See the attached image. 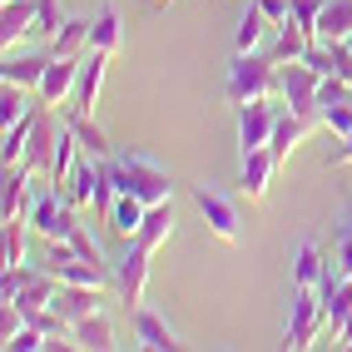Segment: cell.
<instances>
[{
  "instance_id": "obj_1",
  "label": "cell",
  "mask_w": 352,
  "mask_h": 352,
  "mask_svg": "<svg viewBox=\"0 0 352 352\" xmlns=\"http://www.w3.org/2000/svg\"><path fill=\"white\" fill-rule=\"evenodd\" d=\"M104 164H109V179H114V189H120V194H134L144 204H164L174 194L169 169H164L159 159H149V154H109Z\"/></svg>"
},
{
  "instance_id": "obj_2",
  "label": "cell",
  "mask_w": 352,
  "mask_h": 352,
  "mask_svg": "<svg viewBox=\"0 0 352 352\" xmlns=\"http://www.w3.org/2000/svg\"><path fill=\"white\" fill-rule=\"evenodd\" d=\"M223 95H228L233 104L273 100V95H278V60H268L263 50H239V55H233V65H228Z\"/></svg>"
},
{
  "instance_id": "obj_3",
  "label": "cell",
  "mask_w": 352,
  "mask_h": 352,
  "mask_svg": "<svg viewBox=\"0 0 352 352\" xmlns=\"http://www.w3.org/2000/svg\"><path fill=\"white\" fill-rule=\"evenodd\" d=\"M322 333H327L322 293H318V288H293V302H288V333H283V342H288L293 352H302V347H313Z\"/></svg>"
},
{
  "instance_id": "obj_4",
  "label": "cell",
  "mask_w": 352,
  "mask_h": 352,
  "mask_svg": "<svg viewBox=\"0 0 352 352\" xmlns=\"http://www.w3.org/2000/svg\"><path fill=\"white\" fill-rule=\"evenodd\" d=\"M318 85H322V75H318L308 60H288V65H278V100H283L293 114L322 120V114H318Z\"/></svg>"
},
{
  "instance_id": "obj_5",
  "label": "cell",
  "mask_w": 352,
  "mask_h": 352,
  "mask_svg": "<svg viewBox=\"0 0 352 352\" xmlns=\"http://www.w3.org/2000/svg\"><path fill=\"white\" fill-rule=\"evenodd\" d=\"M25 219H30V228L40 233V239H69V233L80 228V219H75V204H69L60 189H50V194H30Z\"/></svg>"
},
{
  "instance_id": "obj_6",
  "label": "cell",
  "mask_w": 352,
  "mask_h": 352,
  "mask_svg": "<svg viewBox=\"0 0 352 352\" xmlns=\"http://www.w3.org/2000/svg\"><path fill=\"white\" fill-rule=\"evenodd\" d=\"M194 204H199V214L204 223L219 233L223 243H239L243 239V219H239V204H233L223 189H214V184H194Z\"/></svg>"
},
{
  "instance_id": "obj_7",
  "label": "cell",
  "mask_w": 352,
  "mask_h": 352,
  "mask_svg": "<svg viewBox=\"0 0 352 352\" xmlns=\"http://www.w3.org/2000/svg\"><path fill=\"white\" fill-rule=\"evenodd\" d=\"M149 258L154 253H144L139 243H129V253L114 263V293H120V302L134 313L139 302H144V283H149Z\"/></svg>"
},
{
  "instance_id": "obj_8",
  "label": "cell",
  "mask_w": 352,
  "mask_h": 352,
  "mask_svg": "<svg viewBox=\"0 0 352 352\" xmlns=\"http://www.w3.org/2000/svg\"><path fill=\"white\" fill-rule=\"evenodd\" d=\"M278 114H283V109L268 104V100H248V104H239V149H243V154H248V149H268Z\"/></svg>"
},
{
  "instance_id": "obj_9",
  "label": "cell",
  "mask_w": 352,
  "mask_h": 352,
  "mask_svg": "<svg viewBox=\"0 0 352 352\" xmlns=\"http://www.w3.org/2000/svg\"><path fill=\"white\" fill-rule=\"evenodd\" d=\"M104 179V159H89L85 149H80V159H75V169H69V179L65 184H55V189L75 204V208H89V199H95V184Z\"/></svg>"
},
{
  "instance_id": "obj_10",
  "label": "cell",
  "mask_w": 352,
  "mask_h": 352,
  "mask_svg": "<svg viewBox=\"0 0 352 352\" xmlns=\"http://www.w3.org/2000/svg\"><path fill=\"white\" fill-rule=\"evenodd\" d=\"M89 45H95V20H89V15H69L65 25L55 30V40H50V55L55 60H85Z\"/></svg>"
},
{
  "instance_id": "obj_11",
  "label": "cell",
  "mask_w": 352,
  "mask_h": 352,
  "mask_svg": "<svg viewBox=\"0 0 352 352\" xmlns=\"http://www.w3.org/2000/svg\"><path fill=\"white\" fill-rule=\"evenodd\" d=\"M134 342H139V347H149V352H174V347H184L174 327L164 322L154 308H144V302L134 308Z\"/></svg>"
},
{
  "instance_id": "obj_12",
  "label": "cell",
  "mask_w": 352,
  "mask_h": 352,
  "mask_svg": "<svg viewBox=\"0 0 352 352\" xmlns=\"http://www.w3.org/2000/svg\"><path fill=\"white\" fill-rule=\"evenodd\" d=\"M313 124H322V120H308V114H293V109H283L278 114V124H273V139H268V149H273V159H278V169L288 164V154L308 139V129Z\"/></svg>"
},
{
  "instance_id": "obj_13",
  "label": "cell",
  "mask_w": 352,
  "mask_h": 352,
  "mask_svg": "<svg viewBox=\"0 0 352 352\" xmlns=\"http://www.w3.org/2000/svg\"><path fill=\"white\" fill-rule=\"evenodd\" d=\"M55 149H60V134H55V124H50V114L40 109V120H35V134H30V144H25V169L30 174H50L55 169Z\"/></svg>"
},
{
  "instance_id": "obj_14",
  "label": "cell",
  "mask_w": 352,
  "mask_h": 352,
  "mask_svg": "<svg viewBox=\"0 0 352 352\" xmlns=\"http://www.w3.org/2000/svg\"><path fill=\"white\" fill-rule=\"evenodd\" d=\"M35 15H40V0H6V10H0V45H6V55L35 30Z\"/></svg>"
},
{
  "instance_id": "obj_15",
  "label": "cell",
  "mask_w": 352,
  "mask_h": 352,
  "mask_svg": "<svg viewBox=\"0 0 352 352\" xmlns=\"http://www.w3.org/2000/svg\"><path fill=\"white\" fill-rule=\"evenodd\" d=\"M273 174H278V159H273V149H248L243 154V169H239V189L258 204L268 194V184H273Z\"/></svg>"
},
{
  "instance_id": "obj_16",
  "label": "cell",
  "mask_w": 352,
  "mask_h": 352,
  "mask_svg": "<svg viewBox=\"0 0 352 352\" xmlns=\"http://www.w3.org/2000/svg\"><path fill=\"white\" fill-rule=\"evenodd\" d=\"M80 65H85V60H50V69H45V80H40V100L50 104V109H60L69 95H75Z\"/></svg>"
},
{
  "instance_id": "obj_17",
  "label": "cell",
  "mask_w": 352,
  "mask_h": 352,
  "mask_svg": "<svg viewBox=\"0 0 352 352\" xmlns=\"http://www.w3.org/2000/svg\"><path fill=\"white\" fill-rule=\"evenodd\" d=\"M169 239H174V204H169V199H164V204H149V208H144V223H139V233H134V243L144 248V253H159Z\"/></svg>"
},
{
  "instance_id": "obj_18",
  "label": "cell",
  "mask_w": 352,
  "mask_h": 352,
  "mask_svg": "<svg viewBox=\"0 0 352 352\" xmlns=\"http://www.w3.org/2000/svg\"><path fill=\"white\" fill-rule=\"evenodd\" d=\"M104 69H109V55H104V50H89V55H85V65H80V85H75V109L95 114L100 89H104Z\"/></svg>"
},
{
  "instance_id": "obj_19",
  "label": "cell",
  "mask_w": 352,
  "mask_h": 352,
  "mask_svg": "<svg viewBox=\"0 0 352 352\" xmlns=\"http://www.w3.org/2000/svg\"><path fill=\"white\" fill-rule=\"evenodd\" d=\"M308 45H313V30L308 25H298V20H288V25H273V45H268V60L278 65H288V60H302L308 55Z\"/></svg>"
},
{
  "instance_id": "obj_20",
  "label": "cell",
  "mask_w": 352,
  "mask_h": 352,
  "mask_svg": "<svg viewBox=\"0 0 352 352\" xmlns=\"http://www.w3.org/2000/svg\"><path fill=\"white\" fill-rule=\"evenodd\" d=\"M30 169L25 164H10L6 169V194H0V223L6 219H25V208H30Z\"/></svg>"
},
{
  "instance_id": "obj_21",
  "label": "cell",
  "mask_w": 352,
  "mask_h": 352,
  "mask_svg": "<svg viewBox=\"0 0 352 352\" xmlns=\"http://www.w3.org/2000/svg\"><path fill=\"white\" fill-rule=\"evenodd\" d=\"M104 293H109V288H75V283H60L55 308H60L69 322H80V318H89V313L104 308Z\"/></svg>"
},
{
  "instance_id": "obj_22",
  "label": "cell",
  "mask_w": 352,
  "mask_h": 352,
  "mask_svg": "<svg viewBox=\"0 0 352 352\" xmlns=\"http://www.w3.org/2000/svg\"><path fill=\"white\" fill-rule=\"evenodd\" d=\"M65 129L80 139V149H85L89 159H109V139H104V129L95 124V114H85V109H69Z\"/></svg>"
},
{
  "instance_id": "obj_23",
  "label": "cell",
  "mask_w": 352,
  "mask_h": 352,
  "mask_svg": "<svg viewBox=\"0 0 352 352\" xmlns=\"http://www.w3.org/2000/svg\"><path fill=\"white\" fill-rule=\"evenodd\" d=\"M347 35H352V0H327V6H322V15H318V30H313V40L333 45V40H347Z\"/></svg>"
},
{
  "instance_id": "obj_24",
  "label": "cell",
  "mask_w": 352,
  "mask_h": 352,
  "mask_svg": "<svg viewBox=\"0 0 352 352\" xmlns=\"http://www.w3.org/2000/svg\"><path fill=\"white\" fill-rule=\"evenodd\" d=\"M322 273H327V263H322L318 239H302L298 243V258H293V288H318Z\"/></svg>"
},
{
  "instance_id": "obj_25",
  "label": "cell",
  "mask_w": 352,
  "mask_h": 352,
  "mask_svg": "<svg viewBox=\"0 0 352 352\" xmlns=\"http://www.w3.org/2000/svg\"><path fill=\"white\" fill-rule=\"evenodd\" d=\"M318 293H322V288H318ZM347 313H352V278H338V283H333V288L322 293V318H327V338H338V333H342Z\"/></svg>"
},
{
  "instance_id": "obj_26",
  "label": "cell",
  "mask_w": 352,
  "mask_h": 352,
  "mask_svg": "<svg viewBox=\"0 0 352 352\" xmlns=\"http://www.w3.org/2000/svg\"><path fill=\"white\" fill-rule=\"evenodd\" d=\"M50 60H55V55H6V80L20 85V89H40Z\"/></svg>"
},
{
  "instance_id": "obj_27",
  "label": "cell",
  "mask_w": 352,
  "mask_h": 352,
  "mask_svg": "<svg viewBox=\"0 0 352 352\" xmlns=\"http://www.w3.org/2000/svg\"><path fill=\"white\" fill-rule=\"evenodd\" d=\"M89 50H104V55H120L124 50V20L114 6H100L95 10V45Z\"/></svg>"
},
{
  "instance_id": "obj_28",
  "label": "cell",
  "mask_w": 352,
  "mask_h": 352,
  "mask_svg": "<svg viewBox=\"0 0 352 352\" xmlns=\"http://www.w3.org/2000/svg\"><path fill=\"white\" fill-rule=\"evenodd\" d=\"M75 347H89V352L114 347V322H109V313H104V308L75 322Z\"/></svg>"
},
{
  "instance_id": "obj_29",
  "label": "cell",
  "mask_w": 352,
  "mask_h": 352,
  "mask_svg": "<svg viewBox=\"0 0 352 352\" xmlns=\"http://www.w3.org/2000/svg\"><path fill=\"white\" fill-rule=\"evenodd\" d=\"M268 25H273V20L258 10V0H248V10L239 15V30H233V50H263Z\"/></svg>"
},
{
  "instance_id": "obj_30",
  "label": "cell",
  "mask_w": 352,
  "mask_h": 352,
  "mask_svg": "<svg viewBox=\"0 0 352 352\" xmlns=\"http://www.w3.org/2000/svg\"><path fill=\"white\" fill-rule=\"evenodd\" d=\"M144 199H134V194H120L114 199V208H109V228L114 233H124V239H134L139 233V223H144Z\"/></svg>"
},
{
  "instance_id": "obj_31",
  "label": "cell",
  "mask_w": 352,
  "mask_h": 352,
  "mask_svg": "<svg viewBox=\"0 0 352 352\" xmlns=\"http://www.w3.org/2000/svg\"><path fill=\"white\" fill-rule=\"evenodd\" d=\"M25 114H30V89H20V85H10L6 80V89H0V124H20V120H25Z\"/></svg>"
},
{
  "instance_id": "obj_32",
  "label": "cell",
  "mask_w": 352,
  "mask_h": 352,
  "mask_svg": "<svg viewBox=\"0 0 352 352\" xmlns=\"http://www.w3.org/2000/svg\"><path fill=\"white\" fill-rule=\"evenodd\" d=\"M25 233H30V219H6V233H0L6 268H10V263H25Z\"/></svg>"
},
{
  "instance_id": "obj_33",
  "label": "cell",
  "mask_w": 352,
  "mask_h": 352,
  "mask_svg": "<svg viewBox=\"0 0 352 352\" xmlns=\"http://www.w3.org/2000/svg\"><path fill=\"white\" fill-rule=\"evenodd\" d=\"M75 159H80V139L69 134V129H60V149H55V169H50V184H65V179H69V169H75Z\"/></svg>"
},
{
  "instance_id": "obj_34",
  "label": "cell",
  "mask_w": 352,
  "mask_h": 352,
  "mask_svg": "<svg viewBox=\"0 0 352 352\" xmlns=\"http://www.w3.org/2000/svg\"><path fill=\"white\" fill-rule=\"evenodd\" d=\"M342 100H352V80H342V75H322V85H318V114H322L327 104H342Z\"/></svg>"
},
{
  "instance_id": "obj_35",
  "label": "cell",
  "mask_w": 352,
  "mask_h": 352,
  "mask_svg": "<svg viewBox=\"0 0 352 352\" xmlns=\"http://www.w3.org/2000/svg\"><path fill=\"white\" fill-rule=\"evenodd\" d=\"M65 6H60V0H40V15H35V30L45 35V40H55V30L65 25Z\"/></svg>"
},
{
  "instance_id": "obj_36",
  "label": "cell",
  "mask_w": 352,
  "mask_h": 352,
  "mask_svg": "<svg viewBox=\"0 0 352 352\" xmlns=\"http://www.w3.org/2000/svg\"><path fill=\"white\" fill-rule=\"evenodd\" d=\"M322 124L333 129V134H352V100H342V104H327V109H322Z\"/></svg>"
},
{
  "instance_id": "obj_37",
  "label": "cell",
  "mask_w": 352,
  "mask_h": 352,
  "mask_svg": "<svg viewBox=\"0 0 352 352\" xmlns=\"http://www.w3.org/2000/svg\"><path fill=\"white\" fill-rule=\"evenodd\" d=\"M322 6H327V0H293V20H298V25H308V30H318Z\"/></svg>"
},
{
  "instance_id": "obj_38",
  "label": "cell",
  "mask_w": 352,
  "mask_h": 352,
  "mask_svg": "<svg viewBox=\"0 0 352 352\" xmlns=\"http://www.w3.org/2000/svg\"><path fill=\"white\" fill-rule=\"evenodd\" d=\"M69 243L80 248V258H95V263H104V253H100V243H95V239H89V228H85V223L69 233Z\"/></svg>"
},
{
  "instance_id": "obj_39",
  "label": "cell",
  "mask_w": 352,
  "mask_h": 352,
  "mask_svg": "<svg viewBox=\"0 0 352 352\" xmlns=\"http://www.w3.org/2000/svg\"><path fill=\"white\" fill-rule=\"evenodd\" d=\"M327 164H333V169H342V164H352V134H342V149H338L333 159H327Z\"/></svg>"
},
{
  "instance_id": "obj_40",
  "label": "cell",
  "mask_w": 352,
  "mask_h": 352,
  "mask_svg": "<svg viewBox=\"0 0 352 352\" xmlns=\"http://www.w3.org/2000/svg\"><path fill=\"white\" fill-rule=\"evenodd\" d=\"M333 342H338V347H352V313H347V322H342V333H338Z\"/></svg>"
},
{
  "instance_id": "obj_41",
  "label": "cell",
  "mask_w": 352,
  "mask_h": 352,
  "mask_svg": "<svg viewBox=\"0 0 352 352\" xmlns=\"http://www.w3.org/2000/svg\"><path fill=\"white\" fill-rule=\"evenodd\" d=\"M347 50H352V35H347Z\"/></svg>"
},
{
  "instance_id": "obj_42",
  "label": "cell",
  "mask_w": 352,
  "mask_h": 352,
  "mask_svg": "<svg viewBox=\"0 0 352 352\" xmlns=\"http://www.w3.org/2000/svg\"><path fill=\"white\" fill-rule=\"evenodd\" d=\"M154 6H164V0H154Z\"/></svg>"
}]
</instances>
